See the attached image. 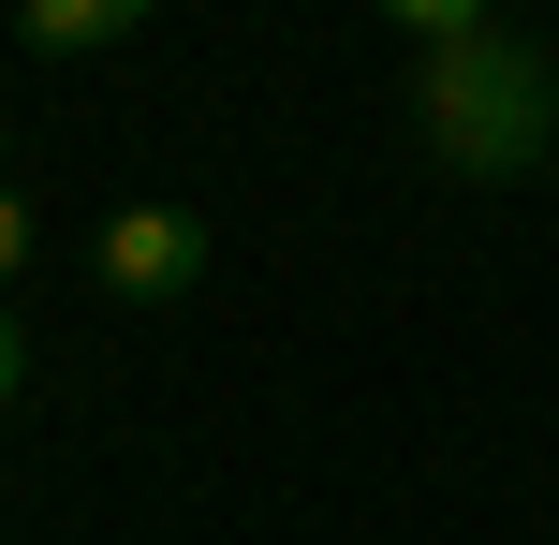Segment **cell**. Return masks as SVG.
Here are the masks:
<instances>
[{"mask_svg": "<svg viewBox=\"0 0 559 545\" xmlns=\"http://www.w3.org/2000/svg\"><path fill=\"white\" fill-rule=\"evenodd\" d=\"M29 265V206H15V177H0V281Z\"/></svg>", "mask_w": 559, "mask_h": 545, "instance_id": "cell-5", "label": "cell"}, {"mask_svg": "<svg viewBox=\"0 0 559 545\" xmlns=\"http://www.w3.org/2000/svg\"><path fill=\"white\" fill-rule=\"evenodd\" d=\"M15 383H29V340H15V310H0V399H15Z\"/></svg>", "mask_w": 559, "mask_h": 545, "instance_id": "cell-6", "label": "cell"}, {"mask_svg": "<svg viewBox=\"0 0 559 545\" xmlns=\"http://www.w3.org/2000/svg\"><path fill=\"white\" fill-rule=\"evenodd\" d=\"M413 133L442 177H531L559 147V59L515 45V29H472V45H442L413 74Z\"/></svg>", "mask_w": 559, "mask_h": 545, "instance_id": "cell-1", "label": "cell"}, {"mask_svg": "<svg viewBox=\"0 0 559 545\" xmlns=\"http://www.w3.org/2000/svg\"><path fill=\"white\" fill-rule=\"evenodd\" d=\"M397 29H413V45H427V59H442V45H472V29H486V15H472V0H397Z\"/></svg>", "mask_w": 559, "mask_h": 545, "instance_id": "cell-4", "label": "cell"}, {"mask_svg": "<svg viewBox=\"0 0 559 545\" xmlns=\"http://www.w3.org/2000/svg\"><path fill=\"white\" fill-rule=\"evenodd\" d=\"M88 265H104V295L163 310V295H192V281H206V222H192V206H118V222L88 236Z\"/></svg>", "mask_w": 559, "mask_h": 545, "instance_id": "cell-2", "label": "cell"}, {"mask_svg": "<svg viewBox=\"0 0 559 545\" xmlns=\"http://www.w3.org/2000/svg\"><path fill=\"white\" fill-rule=\"evenodd\" d=\"M29 45H45V59H88V45H133V29H147V0H29Z\"/></svg>", "mask_w": 559, "mask_h": 545, "instance_id": "cell-3", "label": "cell"}]
</instances>
